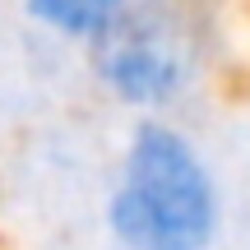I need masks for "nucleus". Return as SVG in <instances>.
Masks as SVG:
<instances>
[{
    "label": "nucleus",
    "instance_id": "2",
    "mask_svg": "<svg viewBox=\"0 0 250 250\" xmlns=\"http://www.w3.org/2000/svg\"><path fill=\"white\" fill-rule=\"evenodd\" d=\"M218 23L204 0H134L83 51L88 79L134 121H176L204 93Z\"/></svg>",
    "mask_w": 250,
    "mask_h": 250
},
{
    "label": "nucleus",
    "instance_id": "3",
    "mask_svg": "<svg viewBox=\"0 0 250 250\" xmlns=\"http://www.w3.org/2000/svg\"><path fill=\"white\" fill-rule=\"evenodd\" d=\"M130 5L134 0H14L19 19H23L37 37H46L51 46H65V51H79V56L88 51Z\"/></svg>",
    "mask_w": 250,
    "mask_h": 250
},
{
    "label": "nucleus",
    "instance_id": "1",
    "mask_svg": "<svg viewBox=\"0 0 250 250\" xmlns=\"http://www.w3.org/2000/svg\"><path fill=\"white\" fill-rule=\"evenodd\" d=\"M227 195L213 158L181 121H134L102 190L111 250H213Z\"/></svg>",
    "mask_w": 250,
    "mask_h": 250
}]
</instances>
